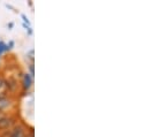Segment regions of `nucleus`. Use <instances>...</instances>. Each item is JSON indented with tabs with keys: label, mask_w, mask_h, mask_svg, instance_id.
<instances>
[{
	"label": "nucleus",
	"mask_w": 149,
	"mask_h": 137,
	"mask_svg": "<svg viewBox=\"0 0 149 137\" xmlns=\"http://www.w3.org/2000/svg\"><path fill=\"white\" fill-rule=\"evenodd\" d=\"M27 133H28V125H24L23 122H17L9 130L2 131L0 137H26Z\"/></svg>",
	"instance_id": "1"
},
{
	"label": "nucleus",
	"mask_w": 149,
	"mask_h": 137,
	"mask_svg": "<svg viewBox=\"0 0 149 137\" xmlns=\"http://www.w3.org/2000/svg\"><path fill=\"white\" fill-rule=\"evenodd\" d=\"M6 84H7V90H8V93L10 96H14L15 92L19 90V81L16 77L14 76H9L6 78Z\"/></svg>",
	"instance_id": "5"
},
{
	"label": "nucleus",
	"mask_w": 149,
	"mask_h": 137,
	"mask_svg": "<svg viewBox=\"0 0 149 137\" xmlns=\"http://www.w3.org/2000/svg\"><path fill=\"white\" fill-rule=\"evenodd\" d=\"M7 114H9V113H3V112H0V120H2Z\"/></svg>",
	"instance_id": "13"
},
{
	"label": "nucleus",
	"mask_w": 149,
	"mask_h": 137,
	"mask_svg": "<svg viewBox=\"0 0 149 137\" xmlns=\"http://www.w3.org/2000/svg\"><path fill=\"white\" fill-rule=\"evenodd\" d=\"M6 52V43H3L2 40H0V57Z\"/></svg>",
	"instance_id": "9"
},
{
	"label": "nucleus",
	"mask_w": 149,
	"mask_h": 137,
	"mask_svg": "<svg viewBox=\"0 0 149 137\" xmlns=\"http://www.w3.org/2000/svg\"><path fill=\"white\" fill-rule=\"evenodd\" d=\"M26 137H35V129L34 127H28V133Z\"/></svg>",
	"instance_id": "10"
},
{
	"label": "nucleus",
	"mask_w": 149,
	"mask_h": 137,
	"mask_svg": "<svg viewBox=\"0 0 149 137\" xmlns=\"http://www.w3.org/2000/svg\"><path fill=\"white\" fill-rule=\"evenodd\" d=\"M17 123V116L14 113L7 114L2 120H0V133L9 130Z\"/></svg>",
	"instance_id": "2"
},
{
	"label": "nucleus",
	"mask_w": 149,
	"mask_h": 137,
	"mask_svg": "<svg viewBox=\"0 0 149 137\" xmlns=\"http://www.w3.org/2000/svg\"><path fill=\"white\" fill-rule=\"evenodd\" d=\"M13 47H14V42L13 40H9L8 44H6V52H9Z\"/></svg>",
	"instance_id": "11"
},
{
	"label": "nucleus",
	"mask_w": 149,
	"mask_h": 137,
	"mask_svg": "<svg viewBox=\"0 0 149 137\" xmlns=\"http://www.w3.org/2000/svg\"><path fill=\"white\" fill-rule=\"evenodd\" d=\"M26 58L29 61V64H35V50L34 48L29 50L27 52V54H26Z\"/></svg>",
	"instance_id": "7"
},
{
	"label": "nucleus",
	"mask_w": 149,
	"mask_h": 137,
	"mask_svg": "<svg viewBox=\"0 0 149 137\" xmlns=\"http://www.w3.org/2000/svg\"><path fill=\"white\" fill-rule=\"evenodd\" d=\"M21 17H22V20H23V23H24L26 26H29V27H30V21H29V19H28L24 14H22Z\"/></svg>",
	"instance_id": "12"
},
{
	"label": "nucleus",
	"mask_w": 149,
	"mask_h": 137,
	"mask_svg": "<svg viewBox=\"0 0 149 137\" xmlns=\"http://www.w3.org/2000/svg\"><path fill=\"white\" fill-rule=\"evenodd\" d=\"M33 84H34V78L30 76V74L28 71L22 73V75H21V88H22V91H23L24 95L26 93L28 95V92L33 88Z\"/></svg>",
	"instance_id": "4"
},
{
	"label": "nucleus",
	"mask_w": 149,
	"mask_h": 137,
	"mask_svg": "<svg viewBox=\"0 0 149 137\" xmlns=\"http://www.w3.org/2000/svg\"><path fill=\"white\" fill-rule=\"evenodd\" d=\"M13 26H14L13 23H9V24H8V28H13Z\"/></svg>",
	"instance_id": "15"
},
{
	"label": "nucleus",
	"mask_w": 149,
	"mask_h": 137,
	"mask_svg": "<svg viewBox=\"0 0 149 137\" xmlns=\"http://www.w3.org/2000/svg\"><path fill=\"white\" fill-rule=\"evenodd\" d=\"M27 30H28V36H31V35H33V30H31V27H30V28H28Z\"/></svg>",
	"instance_id": "14"
},
{
	"label": "nucleus",
	"mask_w": 149,
	"mask_h": 137,
	"mask_svg": "<svg viewBox=\"0 0 149 137\" xmlns=\"http://www.w3.org/2000/svg\"><path fill=\"white\" fill-rule=\"evenodd\" d=\"M28 70H29L30 76L34 78L35 77V64H29L28 65Z\"/></svg>",
	"instance_id": "8"
},
{
	"label": "nucleus",
	"mask_w": 149,
	"mask_h": 137,
	"mask_svg": "<svg viewBox=\"0 0 149 137\" xmlns=\"http://www.w3.org/2000/svg\"><path fill=\"white\" fill-rule=\"evenodd\" d=\"M0 92L8 93L7 84H6V77H3L2 75H0ZM8 95H9V93H8Z\"/></svg>",
	"instance_id": "6"
},
{
	"label": "nucleus",
	"mask_w": 149,
	"mask_h": 137,
	"mask_svg": "<svg viewBox=\"0 0 149 137\" xmlns=\"http://www.w3.org/2000/svg\"><path fill=\"white\" fill-rule=\"evenodd\" d=\"M16 107L14 96H7L5 98H0V112L3 113H13L14 108Z\"/></svg>",
	"instance_id": "3"
}]
</instances>
